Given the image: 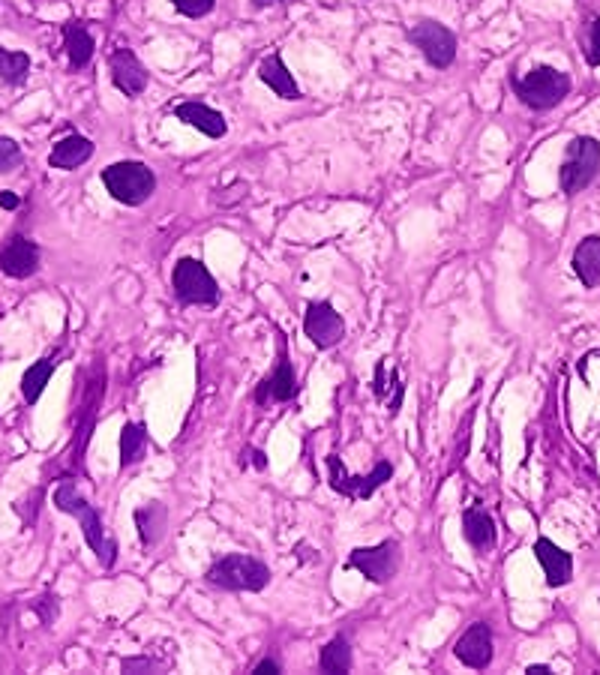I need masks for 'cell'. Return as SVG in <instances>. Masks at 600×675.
Wrapping results in <instances>:
<instances>
[{
	"label": "cell",
	"instance_id": "6da1fadb",
	"mask_svg": "<svg viewBox=\"0 0 600 675\" xmlns=\"http://www.w3.org/2000/svg\"><path fill=\"white\" fill-rule=\"evenodd\" d=\"M54 507L78 519V525H81V531H84V540H87V546L93 549V555L99 558V564H102V567H111L114 558H117V543L105 534L102 519H99V510L78 492L75 480H63V483L54 489Z\"/></svg>",
	"mask_w": 600,
	"mask_h": 675
},
{
	"label": "cell",
	"instance_id": "7a4b0ae2",
	"mask_svg": "<svg viewBox=\"0 0 600 675\" xmlns=\"http://www.w3.org/2000/svg\"><path fill=\"white\" fill-rule=\"evenodd\" d=\"M102 186L108 189L114 201L126 207H138L156 192V174L138 159H120L102 168Z\"/></svg>",
	"mask_w": 600,
	"mask_h": 675
},
{
	"label": "cell",
	"instance_id": "3957f363",
	"mask_svg": "<svg viewBox=\"0 0 600 675\" xmlns=\"http://www.w3.org/2000/svg\"><path fill=\"white\" fill-rule=\"evenodd\" d=\"M207 582L222 591H264L270 582V567L252 555L231 552L213 561V567L207 570Z\"/></svg>",
	"mask_w": 600,
	"mask_h": 675
},
{
	"label": "cell",
	"instance_id": "277c9868",
	"mask_svg": "<svg viewBox=\"0 0 600 675\" xmlns=\"http://www.w3.org/2000/svg\"><path fill=\"white\" fill-rule=\"evenodd\" d=\"M513 90L522 105L534 111H549L570 93V75L555 66H534L528 75L513 78Z\"/></svg>",
	"mask_w": 600,
	"mask_h": 675
},
{
	"label": "cell",
	"instance_id": "5b68a950",
	"mask_svg": "<svg viewBox=\"0 0 600 675\" xmlns=\"http://www.w3.org/2000/svg\"><path fill=\"white\" fill-rule=\"evenodd\" d=\"M597 174H600V141L591 135H576L567 144L564 162L558 171L564 195H576V192L588 189Z\"/></svg>",
	"mask_w": 600,
	"mask_h": 675
},
{
	"label": "cell",
	"instance_id": "8992f818",
	"mask_svg": "<svg viewBox=\"0 0 600 675\" xmlns=\"http://www.w3.org/2000/svg\"><path fill=\"white\" fill-rule=\"evenodd\" d=\"M171 288L186 306H213L219 300V285L213 273L198 258H177L171 270Z\"/></svg>",
	"mask_w": 600,
	"mask_h": 675
},
{
	"label": "cell",
	"instance_id": "52a82bcc",
	"mask_svg": "<svg viewBox=\"0 0 600 675\" xmlns=\"http://www.w3.org/2000/svg\"><path fill=\"white\" fill-rule=\"evenodd\" d=\"M390 477H393V462H387V459L375 462V468H372L369 474H348V468L339 462L336 453L327 456V480H330V486H333L339 495L351 498V501L369 498V495H372L375 489H381Z\"/></svg>",
	"mask_w": 600,
	"mask_h": 675
},
{
	"label": "cell",
	"instance_id": "ba28073f",
	"mask_svg": "<svg viewBox=\"0 0 600 675\" xmlns=\"http://www.w3.org/2000/svg\"><path fill=\"white\" fill-rule=\"evenodd\" d=\"M348 567H354L369 582L384 585L402 567V546H399V540H381L375 546H357L348 555Z\"/></svg>",
	"mask_w": 600,
	"mask_h": 675
},
{
	"label": "cell",
	"instance_id": "9c48e42d",
	"mask_svg": "<svg viewBox=\"0 0 600 675\" xmlns=\"http://www.w3.org/2000/svg\"><path fill=\"white\" fill-rule=\"evenodd\" d=\"M408 42L429 60V66L435 69H447L456 60V36L450 27L438 24V21H417L408 30Z\"/></svg>",
	"mask_w": 600,
	"mask_h": 675
},
{
	"label": "cell",
	"instance_id": "30bf717a",
	"mask_svg": "<svg viewBox=\"0 0 600 675\" xmlns=\"http://www.w3.org/2000/svg\"><path fill=\"white\" fill-rule=\"evenodd\" d=\"M303 333L315 348H333L345 339V321L327 300H309L303 312Z\"/></svg>",
	"mask_w": 600,
	"mask_h": 675
},
{
	"label": "cell",
	"instance_id": "8fae6325",
	"mask_svg": "<svg viewBox=\"0 0 600 675\" xmlns=\"http://www.w3.org/2000/svg\"><path fill=\"white\" fill-rule=\"evenodd\" d=\"M108 72H111L114 87L129 99H135L147 90L150 75H147L144 63L138 60V54L132 48H114L111 57H108Z\"/></svg>",
	"mask_w": 600,
	"mask_h": 675
},
{
	"label": "cell",
	"instance_id": "7c38bea8",
	"mask_svg": "<svg viewBox=\"0 0 600 675\" xmlns=\"http://www.w3.org/2000/svg\"><path fill=\"white\" fill-rule=\"evenodd\" d=\"M39 261H42V252L39 246L24 237V234H15L6 240V246L0 249V270L12 279H27L39 270Z\"/></svg>",
	"mask_w": 600,
	"mask_h": 675
},
{
	"label": "cell",
	"instance_id": "4fadbf2b",
	"mask_svg": "<svg viewBox=\"0 0 600 675\" xmlns=\"http://www.w3.org/2000/svg\"><path fill=\"white\" fill-rule=\"evenodd\" d=\"M456 660L468 669H486L492 663V627L486 621H474L453 645Z\"/></svg>",
	"mask_w": 600,
	"mask_h": 675
},
{
	"label": "cell",
	"instance_id": "5bb4252c",
	"mask_svg": "<svg viewBox=\"0 0 600 675\" xmlns=\"http://www.w3.org/2000/svg\"><path fill=\"white\" fill-rule=\"evenodd\" d=\"M294 396H297V375H294V366H291V360H288V354H285V345H282L276 369H273V372L258 384V390H255V402H258V405H267V402H288V399H294Z\"/></svg>",
	"mask_w": 600,
	"mask_h": 675
},
{
	"label": "cell",
	"instance_id": "9a60e30c",
	"mask_svg": "<svg viewBox=\"0 0 600 675\" xmlns=\"http://www.w3.org/2000/svg\"><path fill=\"white\" fill-rule=\"evenodd\" d=\"M534 558L540 561V567L546 573V585L561 588V585L570 582V576H573V558L558 543H552L549 537H537L534 540Z\"/></svg>",
	"mask_w": 600,
	"mask_h": 675
},
{
	"label": "cell",
	"instance_id": "2e32d148",
	"mask_svg": "<svg viewBox=\"0 0 600 675\" xmlns=\"http://www.w3.org/2000/svg\"><path fill=\"white\" fill-rule=\"evenodd\" d=\"M462 537L468 540V546L477 552V555H486L495 549V540H498V531H495V519L486 507H468L462 513Z\"/></svg>",
	"mask_w": 600,
	"mask_h": 675
},
{
	"label": "cell",
	"instance_id": "e0dca14e",
	"mask_svg": "<svg viewBox=\"0 0 600 675\" xmlns=\"http://www.w3.org/2000/svg\"><path fill=\"white\" fill-rule=\"evenodd\" d=\"M174 117L183 120L186 126L198 129L207 138H222L228 132V123H225L222 111H216L204 102H195V99H186V102L174 105Z\"/></svg>",
	"mask_w": 600,
	"mask_h": 675
},
{
	"label": "cell",
	"instance_id": "ac0fdd59",
	"mask_svg": "<svg viewBox=\"0 0 600 675\" xmlns=\"http://www.w3.org/2000/svg\"><path fill=\"white\" fill-rule=\"evenodd\" d=\"M258 78L279 96V99H288V102H297V99H303V93H300V87H297V81H294V72L285 66V60H282V54H267L261 63H258Z\"/></svg>",
	"mask_w": 600,
	"mask_h": 675
},
{
	"label": "cell",
	"instance_id": "d6986e66",
	"mask_svg": "<svg viewBox=\"0 0 600 675\" xmlns=\"http://www.w3.org/2000/svg\"><path fill=\"white\" fill-rule=\"evenodd\" d=\"M90 156H93V141L84 138V135H78V132H72V135L60 138V141L51 147L48 165H51V168H60V171H72V168L84 165Z\"/></svg>",
	"mask_w": 600,
	"mask_h": 675
},
{
	"label": "cell",
	"instance_id": "ffe728a7",
	"mask_svg": "<svg viewBox=\"0 0 600 675\" xmlns=\"http://www.w3.org/2000/svg\"><path fill=\"white\" fill-rule=\"evenodd\" d=\"M573 273L579 276L585 288L600 285V237L597 234L582 237L579 246L573 249Z\"/></svg>",
	"mask_w": 600,
	"mask_h": 675
},
{
	"label": "cell",
	"instance_id": "44dd1931",
	"mask_svg": "<svg viewBox=\"0 0 600 675\" xmlns=\"http://www.w3.org/2000/svg\"><path fill=\"white\" fill-rule=\"evenodd\" d=\"M63 48H66V57H69V69L78 72L90 63L96 42L81 21H69V24H63Z\"/></svg>",
	"mask_w": 600,
	"mask_h": 675
},
{
	"label": "cell",
	"instance_id": "7402d4cb",
	"mask_svg": "<svg viewBox=\"0 0 600 675\" xmlns=\"http://www.w3.org/2000/svg\"><path fill=\"white\" fill-rule=\"evenodd\" d=\"M165 522H168V510L159 501H150L144 507L135 510V528L141 537V546H156L165 534Z\"/></svg>",
	"mask_w": 600,
	"mask_h": 675
},
{
	"label": "cell",
	"instance_id": "603a6c76",
	"mask_svg": "<svg viewBox=\"0 0 600 675\" xmlns=\"http://www.w3.org/2000/svg\"><path fill=\"white\" fill-rule=\"evenodd\" d=\"M57 369V354H48V357H39L36 363H30V369L21 375V396L27 405H36L42 390L48 387L51 375Z\"/></svg>",
	"mask_w": 600,
	"mask_h": 675
},
{
	"label": "cell",
	"instance_id": "cb8c5ba5",
	"mask_svg": "<svg viewBox=\"0 0 600 675\" xmlns=\"http://www.w3.org/2000/svg\"><path fill=\"white\" fill-rule=\"evenodd\" d=\"M147 441H150V435H147L144 423H123V429H120V465L123 468L135 465L144 456Z\"/></svg>",
	"mask_w": 600,
	"mask_h": 675
},
{
	"label": "cell",
	"instance_id": "d4e9b609",
	"mask_svg": "<svg viewBox=\"0 0 600 675\" xmlns=\"http://www.w3.org/2000/svg\"><path fill=\"white\" fill-rule=\"evenodd\" d=\"M321 669L330 672V675H342V672H351V648H348V639L345 636H333L324 648H321Z\"/></svg>",
	"mask_w": 600,
	"mask_h": 675
},
{
	"label": "cell",
	"instance_id": "484cf974",
	"mask_svg": "<svg viewBox=\"0 0 600 675\" xmlns=\"http://www.w3.org/2000/svg\"><path fill=\"white\" fill-rule=\"evenodd\" d=\"M30 72V54L27 51H9L0 48V81L6 84H24Z\"/></svg>",
	"mask_w": 600,
	"mask_h": 675
},
{
	"label": "cell",
	"instance_id": "4316f807",
	"mask_svg": "<svg viewBox=\"0 0 600 675\" xmlns=\"http://www.w3.org/2000/svg\"><path fill=\"white\" fill-rule=\"evenodd\" d=\"M21 159H24V153H21L18 141L9 138V135H0V174L15 171L21 165Z\"/></svg>",
	"mask_w": 600,
	"mask_h": 675
},
{
	"label": "cell",
	"instance_id": "83f0119b",
	"mask_svg": "<svg viewBox=\"0 0 600 675\" xmlns=\"http://www.w3.org/2000/svg\"><path fill=\"white\" fill-rule=\"evenodd\" d=\"M585 63L588 66H600V15L588 21V30H585Z\"/></svg>",
	"mask_w": 600,
	"mask_h": 675
},
{
	"label": "cell",
	"instance_id": "f1b7e54d",
	"mask_svg": "<svg viewBox=\"0 0 600 675\" xmlns=\"http://www.w3.org/2000/svg\"><path fill=\"white\" fill-rule=\"evenodd\" d=\"M171 6L186 18H201L216 6V0H171Z\"/></svg>",
	"mask_w": 600,
	"mask_h": 675
},
{
	"label": "cell",
	"instance_id": "f546056e",
	"mask_svg": "<svg viewBox=\"0 0 600 675\" xmlns=\"http://www.w3.org/2000/svg\"><path fill=\"white\" fill-rule=\"evenodd\" d=\"M138 669H144V672H150V669H159L153 660H147V657H132V660H123V672H138Z\"/></svg>",
	"mask_w": 600,
	"mask_h": 675
},
{
	"label": "cell",
	"instance_id": "4dcf8cb0",
	"mask_svg": "<svg viewBox=\"0 0 600 675\" xmlns=\"http://www.w3.org/2000/svg\"><path fill=\"white\" fill-rule=\"evenodd\" d=\"M255 675H276L279 672V663L276 660H270V657H264L261 663H255V669H252Z\"/></svg>",
	"mask_w": 600,
	"mask_h": 675
},
{
	"label": "cell",
	"instance_id": "1f68e13d",
	"mask_svg": "<svg viewBox=\"0 0 600 675\" xmlns=\"http://www.w3.org/2000/svg\"><path fill=\"white\" fill-rule=\"evenodd\" d=\"M0 207L15 210V207H18V195H12V192H0Z\"/></svg>",
	"mask_w": 600,
	"mask_h": 675
},
{
	"label": "cell",
	"instance_id": "d6a6232c",
	"mask_svg": "<svg viewBox=\"0 0 600 675\" xmlns=\"http://www.w3.org/2000/svg\"><path fill=\"white\" fill-rule=\"evenodd\" d=\"M525 672H528V675H549L552 669H549L546 663H531V666H525Z\"/></svg>",
	"mask_w": 600,
	"mask_h": 675
},
{
	"label": "cell",
	"instance_id": "836d02e7",
	"mask_svg": "<svg viewBox=\"0 0 600 675\" xmlns=\"http://www.w3.org/2000/svg\"><path fill=\"white\" fill-rule=\"evenodd\" d=\"M276 3H282V0H252V6H276Z\"/></svg>",
	"mask_w": 600,
	"mask_h": 675
}]
</instances>
